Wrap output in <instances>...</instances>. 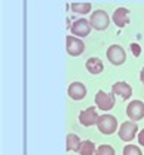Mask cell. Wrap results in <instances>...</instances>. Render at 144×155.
I'll return each mask as SVG.
<instances>
[{
  "label": "cell",
  "mask_w": 144,
  "mask_h": 155,
  "mask_svg": "<svg viewBox=\"0 0 144 155\" xmlns=\"http://www.w3.org/2000/svg\"><path fill=\"white\" fill-rule=\"evenodd\" d=\"M89 22H91L92 28H95V30H98V31H103V30H105V28L108 27V24H110V17H108V14H107L105 11H101V9H100V11L92 12Z\"/></svg>",
  "instance_id": "cell-5"
},
{
  "label": "cell",
  "mask_w": 144,
  "mask_h": 155,
  "mask_svg": "<svg viewBox=\"0 0 144 155\" xmlns=\"http://www.w3.org/2000/svg\"><path fill=\"white\" fill-rule=\"evenodd\" d=\"M98 114H97V109L95 106H91L88 109H85L80 112L79 115V122L85 125V127H91V125H97V121H98Z\"/></svg>",
  "instance_id": "cell-9"
},
{
  "label": "cell",
  "mask_w": 144,
  "mask_h": 155,
  "mask_svg": "<svg viewBox=\"0 0 144 155\" xmlns=\"http://www.w3.org/2000/svg\"><path fill=\"white\" fill-rule=\"evenodd\" d=\"M86 70L89 72V73H92V75H98V73H101L104 70V64L103 61L100 60V58L97 57H92L89 58L88 61H86Z\"/></svg>",
  "instance_id": "cell-13"
},
{
  "label": "cell",
  "mask_w": 144,
  "mask_h": 155,
  "mask_svg": "<svg viewBox=\"0 0 144 155\" xmlns=\"http://www.w3.org/2000/svg\"><path fill=\"white\" fill-rule=\"evenodd\" d=\"M126 115L131 121L137 122L144 118V103L141 100H134L129 101V104L126 106Z\"/></svg>",
  "instance_id": "cell-7"
},
{
  "label": "cell",
  "mask_w": 144,
  "mask_h": 155,
  "mask_svg": "<svg viewBox=\"0 0 144 155\" xmlns=\"http://www.w3.org/2000/svg\"><path fill=\"white\" fill-rule=\"evenodd\" d=\"M74 14H88V12H91V9H92V5L91 3H73L71 5V8H70Z\"/></svg>",
  "instance_id": "cell-16"
},
{
  "label": "cell",
  "mask_w": 144,
  "mask_h": 155,
  "mask_svg": "<svg viewBox=\"0 0 144 155\" xmlns=\"http://www.w3.org/2000/svg\"><path fill=\"white\" fill-rule=\"evenodd\" d=\"M80 143H82V140H80V137H79V136L70 133V134L67 136L65 148H67V151H74V152H79Z\"/></svg>",
  "instance_id": "cell-14"
},
{
  "label": "cell",
  "mask_w": 144,
  "mask_h": 155,
  "mask_svg": "<svg viewBox=\"0 0 144 155\" xmlns=\"http://www.w3.org/2000/svg\"><path fill=\"white\" fill-rule=\"evenodd\" d=\"M86 93H88V90L82 82H73L68 87V96H70V98H73L76 101L83 100L86 97Z\"/></svg>",
  "instance_id": "cell-10"
},
{
  "label": "cell",
  "mask_w": 144,
  "mask_h": 155,
  "mask_svg": "<svg viewBox=\"0 0 144 155\" xmlns=\"http://www.w3.org/2000/svg\"><path fill=\"white\" fill-rule=\"evenodd\" d=\"M114 149H113V146H110V145H101V146H98L97 148V151H95V154L94 155H114Z\"/></svg>",
  "instance_id": "cell-17"
},
{
  "label": "cell",
  "mask_w": 144,
  "mask_h": 155,
  "mask_svg": "<svg viewBox=\"0 0 144 155\" xmlns=\"http://www.w3.org/2000/svg\"><path fill=\"white\" fill-rule=\"evenodd\" d=\"M124 155H143V152L135 145H126L124 148Z\"/></svg>",
  "instance_id": "cell-18"
},
{
  "label": "cell",
  "mask_w": 144,
  "mask_h": 155,
  "mask_svg": "<svg viewBox=\"0 0 144 155\" xmlns=\"http://www.w3.org/2000/svg\"><path fill=\"white\" fill-rule=\"evenodd\" d=\"M131 51H132L134 57H140V54H141V46L134 42V43H131Z\"/></svg>",
  "instance_id": "cell-19"
},
{
  "label": "cell",
  "mask_w": 144,
  "mask_h": 155,
  "mask_svg": "<svg viewBox=\"0 0 144 155\" xmlns=\"http://www.w3.org/2000/svg\"><path fill=\"white\" fill-rule=\"evenodd\" d=\"M97 127H98V130H100L103 134H113V133L117 130V119L113 115L104 114V115H101L98 118Z\"/></svg>",
  "instance_id": "cell-1"
},
{
  "label": "cell",
  "mask_w": 144,
  "mask_h": 155,
  "mask_svg": "<svg viewBox=\"0 0 144 155\" xmlns=\"http://www.w3.org/2000/svg\"><path fill=\"white\" fill-rule=\"evenodd\" d=\"M140 79H141V82L144 84V67L141 69V72H140Z\"/></svg>",
  "instance_id": "cell-21"
},
{
  "label": "cell",
  "mask_w": 144,
  "mask_h": 155,
  "mask_svg": "<svg viewBox=\"0 0 144 155\" xmlns=\"http://www.w3.org/2000/svg\"><path fill=\"white\" fill-rule=\"evenodd\" d=\"M111 93H113L114 96H121L124 100H128L129 97L132 96V88H131V85L126 84V82H116V84H113V87H111Z\"/></svg>",
  "instance_id": "cell-11"
},
{
  "label": "cell",
  "mask_w": 144,
  "mask_h": 155,
  "mask_svg": "<svg viewBox=\"0 0 144 155\" xmlns=\"http://www.w3.org/2000/svg\"><path fill=\"white\" fill-rule=\"evenodd\" d=\"M70 30H71L73 36H77V38H86V36L91 33L92 25H91V22H89L86 18H79L71 24Z\"/></svg>",
  "instance_id": "cell-8"
},
{
  "label": "cell",
  "mask_w": 144,
  "mask_h": 155,
  "mask_svg": "<svg viewBox=\"0 0 144 155\" xmlns=\"http://www.w3.org/2000/svg\"><path fill=\"white\" fill-rule=\"evenodd\" d=\"M65 49L68 52V55L71 57H79L82 55L83 51H85V43L80 38L77 36H67L65 38Z\"/></svg>",
  "instance_id": "cell-3"
},
{
  "label": "cell",
  "mask_w": 144,
  "mask_h": 155,
  "mask_svg": "<svg viewBox=\"0 0 144 155\" xmlns=\"http://www.w3.org/2000/svg\"><path fill=\"white\" fill-rule=\"evenodd\" d=\"M128 14H129V11H128L126 8H117V9L114 11L113 17H111V21L114 22V25H117L119 28H122V27H125V25L129 22Z\"/></svg>",
  "instance_id": "cell-12"
},
{
  "label": "cell",
  "mask_w": 144,
  "mask_h": 155,
  "mask_svg": "<svg viewBox=\"0 0 144 155\" xmlns=\"http://www.w3.org/2000/svg\"><path fill=\"white\" fill-rule=\"evenodd\" d=\"M95 151H97V148H95L94 142L83 140L82 143H80V148H79V154L80 155H94Z\"/></svg>",
  "instance_id": "cell-15"
},
{
  "label": "cell",
  "mask_w": 144,
  "mask_h": 155,
  "mask_svg": "<svg viewBox=\"0 0 144 155\" xmlns=\"http://www.w3.org/2000/svg\"><path fill=\"white\" fill-rule=\"evenodd\" d=\"M95 104L98 106V109H101L104 112L110 110L114 107L116 104V96L110 91V93H105V91H98L95 94Z\"/></svg>",
  "instance_id": "cell-2"
},
{
  "label": "cell",
  "mask_w": 144,
  "mask_h": 155,
  "mask_svg": "<svg viewBox=\"0 0 144 155\" xmlns=\"http://www.w3.org/2000/svg\"><path fill=\"white\" fill-rule=\"evenodd\" d=\"M105 55H107V60H108L113 66H122L125 63V60H126V52H125L124 48L119 46V45H111V46H108Z\"/></svg>",
  "instance_id": "cell-6"
},
{
  "label": "cell",
  "mask_w": 144,
  "mask_h": 155,
  "mask_svg": "<svg viewBox=\"0 0 144 155\" xmlns=\"http://www.w3.org/2000/svg\"><path fill=\"white\" fill-rule=\"evenodd\" d=\"M117 134L119 139L124 140V142H131L135 136L138 134V125L134 122V121H126L122 122V125H119V130H117Z\"/></svg>",
  "instance_id": "cell-4"
},
{
  "label": "cell",
  "mask_w": 144,
  "mask_h": 155,
  "mask_svg": "<svg viewBox=\"0 0 144 155\" xmlns=\"http://www.w3.org/2000/svg\"><path fill=\"white\" fill-rule=\"evenodd\" d=\"M138 143L144 146V130H141L140 133H138Z\"/></svg>",
  "instance_id": "cell-20"
}]
</instances>
